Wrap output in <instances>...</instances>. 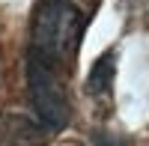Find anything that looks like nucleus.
Instances as JSON below:
<instances>
[{
	"label": "nucleus",
	"mask_w": 149,
	"mask_h": 146,
	"mask_svg": "<svg viewBox=\"0 0 149 146\" xmlns=\"http://www.w3.org/2000/svg\"><path fill=\"white\" fill-rule=\"evenodd\" d=\"M86 15L74 0H42L30 27V54L45 66L66 72L78 54Z\"/></svg>",
	"instance_id": "1"
},
{
	"label": "nucleus",
	"mask_w": 149,
	"mask_h": 146,
	"mask_svg": "<svg viewBox=\"0 0 149 146\" xmlns=\"http://www.w3.org/2000/svg\"><path fill=\"white\" fill-rule=\"evenodd\" d=\"M27 90H30V102L42 128L60 131L69 125L72 104H69V90H66V72L27 57Z\"/></svg>",
	"instance_id": "2"
},
{
	"label": "nucleus",
	"mask_w": 149,
	"mask_h": 146,
	"mask_svg": "<svg viewBox=\"0 0 149 146\" xmlns=\"http://www.w3.org/2000/svg\"><path fill=\"white\" fill-rule=\"evenodd\" d=\"M42 125L21 113H0V146H42Z\"/></svg>",
	"instance_id": "3"
},
{
	"label": "nucleus",
	"mask_w": 149,
	"mask_h": 146,
	"mask_svg": "<svg viewBox=\"0 0 149 146\" xmlns=\"http://www.w3.org/2000/svg\"><path fill=\"white\" fill-rule=\"evenodd\" d=\"M113 69H116V57L113 54H102L93 63L90 75H86V92L93 99H104L113 87Z\"/></svg>",
	"instance_id": "4"
},
{
	"label": "nucleus",
	"mask_w": 149,
	"mask_h": 146,
	"mask_svg": "<svg viewBox=\"0 0 149 146\" xmlns=\"http://www.w3.org/2000/svg\"><path fill=\"white\" fill-rule=\"evenodd\" d=\"M95 143H98V146H125L122 140H116V137H110V134H95Z\"/></svg>",
	"instance_id": "5"
}]
</instances>
